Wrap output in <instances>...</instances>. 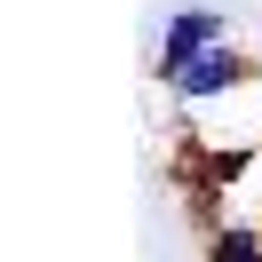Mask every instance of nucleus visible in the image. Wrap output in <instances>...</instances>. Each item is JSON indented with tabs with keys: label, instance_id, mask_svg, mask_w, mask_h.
I'll use <instances>...</instances> for the list:
<instances>
[{
	"label": "nucleus",
	"instance_id": "f257e3e1",
	"mask_svg": "<svg viewBox=\"0 0 262 262\" xmlns=\"http://www.w3.org/2000/svg\"><path fill=\"white\" fill-rule=\"evenodd\" d=\"M223 40H230V8H207V0H183V8H167L159 48H151V72H159V88H175L183 72H191L207 48H223Z\"/></svg>",
	"mask_w": 262,
	"mask_h": 262
},
{
	"label": "nucleus",
	"instance_id": "f03ea898",
	"mask_svg": "<svg viewBox=\"0 0 262 262\" xmlns=\"http://www.w3.org/2000/svg\"><path fill=\"white\" fill-rule=\"evenodd\" d=\"M254 72H262L254 56H246L238 40H223V48H207L175 88H167V96H175L183 112H207V103H223V96H238V88H254Z\"/></svg>",
	"mask_w": 262,
	"mask_h": 262
},
{
	"label": "nucleus",
	"instance_id": "7ed1b4c3",
	"mask_svg": "<svg viewBox=\"0 0 262 262\" xmlns=\"http://www.w3.org/2000/svg\"><path fill=\"white\" fill-rule=\"evenodd\" d=\"M246 175V143H183V159H175V183H183V199H191L199 214L214 223V199L230 191V183Z\"/></svg>",
	"mask_w": 262,
	"mask_h": 262
},
{
	"label": "nucleus",
	"instance_id": "20e7f679",
	"mask_svg": "<svg viewBox=\"0 0 262 262\" xmlns=\"http://www.w3.org/2000/svg\"><path fill=\"white\" fill-rule=\"evenodd\" d=\"M207 262H262V223H207Z\"/></svg>",
	"mask_w": 262,
	"mask_h": 262
}]
</instances>
